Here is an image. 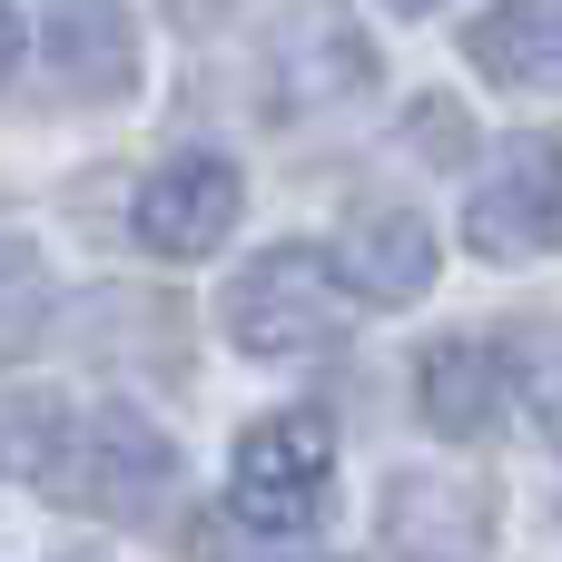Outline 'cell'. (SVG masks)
Wrapping results in <instances>:
<instances>
[{
  "label": "cell",
  "instance_id": "1",
  "mask_svg": "<svg viewBox=\"0 0 562 562\" xmlns=\"http://www.w3.org/2000/svg\"><path fill=\"white\" fill-rule=\"evenodd\" d=\"M346 316H356V296H346V277H336L316 247H267V257L227 286V336H237V356H257V366L326 356V346L346 336Z\"/></svg>",
  "mask_w": 562,
  "mask_h": 562
},
{
  "label": "cell",
  "instance_id": "2",
  "mask_svg": "<svg viewBox=\"0 0 562 562\" xmlns=\"http://www.w3.org/2000/svg\"><path fill=\"white\" fill-rule=\"evenodd\" d=\"M336 494V435L326 415H257L227 464V504L247 533H316Z\"/></svg>",
  "mask_w": 562,
  "mask_h": 562
},
{
  "label": "cell",
  "instance_id": "3",
  "mask_svg": "<svg viewBox=\"0 0 562 562\" xmlns=\"http://www.w3.org/2000/svg\"><path fill=\"white\" fill-rule=\"evenodd\" d=\"M553 237H562V138L524 128L484 158V178L464 198V247L514 267V257H543Z\"/></svg>",
  "mask_w": 562,
  "mask_h": 562
},
{
  "label": "cell",
  "instance_id": "4",
  "mask_svg": "<svg viewBox=\"0 0 562 562\" xmlns=\"http://www.w3.org/2000/svg\"><path fill=\"white\" fill-rule=\"evenodd\" d=\"M168 474H178L168 435H158L148 415L109 405V415H89V425H79V445H69V474H59V494H79L89 514H148V504L168 494Z\"/></svg>",
  "mask_w": 562,
  "mask_h": 562
},
{
  "label": "cell",
  "instance_id": "5",
  "mask_svg": "<svg viewBox=\"0 0 562 562\" xmlns=\"http://www.w3.org/2000/svg\"><path fill=\"white\" fill-rule=\"evenodd\" d=\"M237 207H247V188H237L227 158H168V168L138 188L128 227H138L148 257H207V247H227Z\"/></svg>",
  "mask_w": 562,
  "mask_h": 562
},
{
  "label": "cell",
  "instance_id": "6",
  "mask_svg": "<svg viewBox=\"0 0 562 562\" xmlns=\"http://www.w3.org/2000/svg\"><path fill=\"white\" fill-rule=\"evenodd\" d=\"M40 59L69 99H119L138 79V30L119 0H40Z\"/></svg>",
  "mask_w": 562,
  "mask_h": 562
},
{
  "label": "cell",
  "instance_id": "7",
  "mask_svg": "<svg viewBox=\"0 0 562 562\" xmlns=\"http://www.w3.org/2000/svg\"><path fill=\"white\" fill-rule=\"evenodd\" d=\"M336 267H346L356 296H375V306H415V296L435 286V227H425L415 207H356Z\"/></svg>",
  "mask_w": 562,
  "mask_h": 562
},
{
  "label": "cell",
  "instance_id": "8",
  "mask_svg": "<svg viewBox=\"0 0 562 562\" xmlns=\"http://www.w3.org/2000/svg\"><path fill=\"white\" fill-rule=\"evenodd\" d=\"M415 395H425V425H435V435H454V445H484V435L504 425V405H514L504 356H494V346H474V336L435 346V356H425V375H415Z\"/></svg>",
  "mask_w": 562,
  "mask_h": 562
},
{
  "label": "cell",
  "instance_id": "9",
  "mask_svg": "<svg viewBox=\"0 0 562 562\" xmlns=\"http://www.w3.org/2000/svg\"><path fill=\"white\" fill-rule=\"evenodd\" d=\"M385 543L405 562H474L484 553V504H474L464 484L395 474V484H385Z\"/></svg>",
  "mask_w": 562,
  "mask_h": 562
},
{
  "label": "cell",
  "instance_id": "10",
  "mask_svg": "<svg viewBox=\"0 0 562 562\" xmlns=\"http://www.w3.org/2000/svg\"><path fill=\"white\" fill-rule=\"evenodd\" d=\"M464 49L504 89H562V0H494L464 30Z\"/></svg>",
  "mask_w": 562,
  "mask_h": 562
},
{
  "label": "cell",
  "instance_id": "11",
  "mask_svg": "<svg viewBox=\"0 0 562 562\" xmlns=\"http://www.w3.org/2000/svg\"><path fill=\"white\" fill-rule=\"evenodd\" d=\"M69 405L59 395H30V405H0V474H30V484H59L69 474Z\"/></svg>",
  "mask_w": 562,
  "mask_h": 562
},
{
  "label": "cell",
  "instance_id": "12",
  "mask_svg": "<svg viewBox=\"0 0 562 562\" xmlns=\"http://www.w3.org/2000/svg\"><path fill=\"white\" fill-rule=\"evenodd\" d=\"M40 326H49V267H40V247L0 237V366L30 356Z\"/></svg>",
  "mask_w": 562,
  "mask_h": 562
},
{
  "label": "cell",
  "instance_id": "13",
  "mask_svg": "<svg viewBox=\"0 0 562 562\" xmlns=\"http://www.w3.org/2000/svg\"><path fill=\"white\" fill-rule=\"evenodd\" d=\"M405 138H415L425 158H454V148H464V109H454V99H415V128H405Z\"/></svg>",
  "mask_w": 562,
  "mask_h": 562
},
{
  "label": "cell",
  "instance_id": "14",
  "mask_svg": "<svg viewBox=\"0 0 562 562\" xmlns=\"http://www.w3.org/2000/svg\"><path fill=\"white\" fill-rule=\"evenodd\" d=\"M10 59H20V10L0 0V79H10Z\"/></svg>",
  "mask_w": 562,
  "mask_h": 562
},
{
  "label": "cell",
  "instance_id": "15",
  "mask_svg": "<svg viewBox=\"0 0 562 562\" xmlns=\"http://www.w3.org/2000/svg\"><path fill=\"white\" fill-rule=\"evenodd\" d=\"M217 10H227V0H178V20H217Z\"/></svg>",
  "mask_w": 562,
  "mask_h": 562
},
{
  "label": "cell",
  "instance_id": "16",
  "mask_svg": "<svg viewBox=\"0 0 562 562\" xmlns=\"http://www.w3.org/2000/svg\"><path fill=\"white\" fill-rule=\"evenodd\" d=\"M395 10H435V0H395Z\"/></svg>",
  "mask_w": 562,
  "mask_h": 562
}]
</instances>
